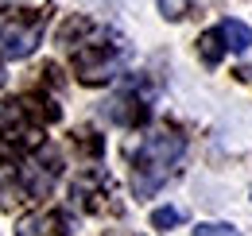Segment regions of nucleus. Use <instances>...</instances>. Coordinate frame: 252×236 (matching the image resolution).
<instances>
[{"instance_id": "f257e3e1", "label": "nucleus", "mask_w": 252, "mask_h": 236, "mask_svg": "<svg viewBox=\"0 0 252 236\" xmlns=\"http://www.w3.org/2000/svg\"><path fill=\"white\" fill-rule=\"evenodd\" d=\"M187 155V140L171 128H159V132H148L140 140V148L132 155V194L144 202L152 198L156 190L167 186V178H175L179 163Z\"/></svg>"}, {"instance_id": "f03ea898", "label": "nucleus", "mask_w": 252, "mask_h": 236, "mask_svg": "<svg viewBox=\"0 0 252 236\" xmlns=\"http://www.w3.org/2000/svg\"><path fill=\"white\" fill-rule=\"evenodd\" d=\"M125 59H128V47L121 35L94 31L90 39H82L74 47V74H78L82 86H105L125 70Z\"/></svg>"}, {"instance_id": "7ed1b4c3", "label": "nucleus", "mask_w": 252, "mask_h": 236, "mask_svg": "<svg viewBox=\"0 0 252 236\" xmlns=\"http://www.w3.org/2000/svg\"><path fill=\"white\" fill-rule=\"evenodd\" d=\"M47 28V12H0V59H28Z\"/></svg>"}, {"instance_id": "20e7f679", "label": "nucleus", "mask_w": 252, "mask_h": 236, "mask_svg": "<svg viewBox=\"0 0 252 236\" xmlns=\"http://www.w3.org/2000/svg\"><path fill=\"white\" fill-rule=\"evenodd\" d=\"M249 47H252V28L241 20H221L218 28H210L198 39V51H202L206 66H218L221 55H241Z\"/></svg>"}, {"instance_id": "39448f33", "label": "nucleus", "mask_w": 252, "mask_h": 236, "mask_svg": "<svg viewBox=\"0 0 252 236\" xmlns=\"http://www.w3.org/2000/svg\"><path fill=\"white\" fill-rule=\"evenodd\" d=\"M16 236H66V221L59 213H32L20 221Z\"/></svg>"}, {"instance_id": "423d86ee", "label": "nucleus", "mask_w": 252, "mask_h": 236, "mask_svg": "<svg viewBox=\"0 0 252 236\" xmlns=\"http://www.w3.org/2000/svg\"><path fill=\"white\" fill-rule=\"evenodd\" d=\"M109 117L117 120V124H140V120L148 117V105H140L132 93H121V97L109 101Z\"/></svg>"}, {"instance_id": "0eeeda50", "label": "nucleus", "mask_w": 252, "mask_h": 236, "mask_svg": "<svg viewBox=\"0 0 252 236\" xmlns=\"http://www.w3.org/2000/svg\"><path fill=\"white\" fill-rule=\"evenodd\" d=\"M175 225H183V209L163 206V209L152 213V229H159V233H167V229H175Z\"/></svg>"}, {"instance_id": "6e6552de", "label": "nucleus", "mask_w": 252, "mask_h": 236, "mask_svg": "<svg viewBox=\"0 0 252 236\" xmlns=\"http://www.w3.org/2000/svg\"><path fill=\"white\" fill-rule=\"evenodd\" d=\"M194 236H241L233 225H225V221H206V225H198Z\"/></svg>"}, {"instance_id": "1a4fd4ad", "label": "nucleus", "mask_w": 252, "mask_h": 236, "mask_svg": "<svg viewBox=\"0 0 252 236\" xmlns=\"http://www.w3.org/2000/svg\"><path fill=\"white\" fill-rule=\"evenodd\" d=\"M159 12L167 20H183L187 16V0H159Z\"/></svg>"}, {"instance_id": "9d476101", "label": "nucleus", "mask_w": 252, "mask_h": 236, "mask_svg": "<svg viewBox=\"0 0 252 236\" xmlns=\"http://www.w3.org/2000/svg\"><path fill=\"white\" fill-rule=\"evenodd\" d=\"M241 82H249V86H252V62H249V66H241Z\"/></svg>"}, {"instance_id": "9b49d317", "label": "nucleus", "mask_w": 252, "mask_h": 236, "mask_svg": "<svg viewBox=\"0 0 252 236\" xmlns=\"http://www.w3.org/2000/svg\"><path fill=\"white\" fill-rule=\"evenodd\" d=\"M0 86H4V70H0Z\"/></svg>"}]
</instances>
